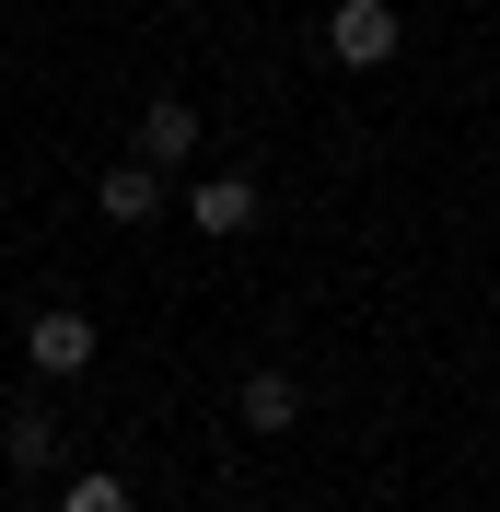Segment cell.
Here are the masks:
<instances>
[{"label": "cell", "mask_w": 500, "mask_h": 512, "mask_svg": "<svg viewBox=\"0 0 500 512\" xmlns=\"http://www.w3.org/2000/svg\"><path fill=\"white\" fill-rule=\"evenodd\" d=\"M396 47H407V12H396V0H338V12H326V59L384 70Z\"/></svg>", "instance_id": "6da1fadb"}, {"label": "cell", "mask_w": 500, "mask_h": 512, "mask_svg": "<svg viewBox=\"0 0 500 512\" xmlns=\"http://www.w3.org/2000/svg\"><path fill=\"white\" fill-rule=\"evenodd\" d=\"M24 361H35L47 384L94 373V315H70V303H35V315H24Z\"/></svg>", "instance_id": "7a4b0ae2"}, {"label": "cell", "mask_w": 500, "mask_h": 512, "mask_svg": "<svg viewBox=\"0 0 500 512\" xmlns=\"http://www.w3.org/2000/svg\"><path fill=\"white\" fill-rule=\"evenodd\" d=\"M175 210H187V222L210 233V245H233V233H256V222H268V198H256V175H198V187L175 198Z\"/></svg>", "instance_id": "3957f363"}, {"label": "cell", "mask_w": 500, "mask_h": 512, "mask_svg": "<svg viewBox=\"0 0 500 512\" xmlns=\"http://www.w3.org/2000/svg\"><path fill=\"white\" fill-rule=\"evenodd\" d=\"M94 210H105V222H128V233H140V222H163V163H140V152H128V163H105Z\"/></svg>", "instance_id": "277c9868"}, {"label": "cell", "mask_w": 500, "mask_h": 512, "mask_svg": "<svg viewBox=\"0 0 500 512\" xmlns=\"http://www.w3.org/2000/svg\"><path fill=\"white\" fill-rule=\"evenodd\" d=\"M233 408H245V431H291V419H303V373H280V361H256V373L233 384Z\"/></svg>", "instance_id": "5b68a950"}, {"label": "cell", "mask_w": 500, "mask_h": 512, "mask_svg": "<svg viewBox=\"0 0 500 512\" xmlns=\"http://www.w3.org/2000/svg\"><path fill=\"white\" fill-rule=\"evenodd\" d=\"M187 152H198V105H187V94H152V105H140V163L175 175Z\"/></svg>", "instance_id": "8992f818"}, {"label": "cell", "mask_w": 500, "mask_h": 512, "mask_svg": "<svg viewBox=\"0 0 500 512\" xmlns=\"http://www.w3.org/2000/svg\"><path fill=\"white\" fill-rule=\"evenodd\" d=\"M0 454H12L24 478H47V466H59V419H47V408H12V431H0Z\"/></svg>", "instance_id": "52a82bcc"}, {"label": "cell", "mask_w": 500, "mask_h": 512, "mask_svg": "<svg viewBox=\"0 0 500 512\" xmlns=\"http://www.w3.org/2000/svg\"><path fill=\"white\" fill-rule=\"evenodd\" d=\"M59 512H128V478L117 466H82V478L59 489Z\"/></svg>", "instance_id": "ba28073f"}]
</instances>
